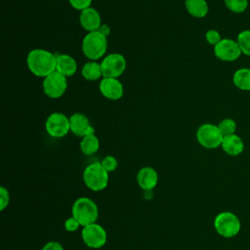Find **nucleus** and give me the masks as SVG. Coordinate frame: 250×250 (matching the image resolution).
<instances>
[{"mask_svg":"<svg viewBox=\"0 0 250 250\" xmlns=\"http://www.w3.org/2000/svg\"><path fill=\"white\" fill-rule=\"evenodd\" d=\"M26 64L32 74L45 78L56 71L57 55L45 49H33L27 54Z\"/></svg>","mask_w":250,"mask_h":250,"instance_id":"obj_1","label":"nucleus"},{"mask_svg":"<svg viewBox=\"0 0 250 250\" xmlns=\"http://www.w3.org/2000/svg\"><path fill=\"white\" fill-rule=\"evenodd\" d=\"M107 49V38L101 30L88 32L82 40V52L90 61L104 57Z\"/></svg>","mask_w":250,"mask_h":250,"instance_id":"obj_2","label":"nucleus"},{"mask_svg":"<svg viewBox=\"0 0 250 250\" xmlns=\"http://www.w3.org/2000/svg\"><path fill=\"white\" fill-rule=\"evenodd\" d=\"M72 217L77 220L80 226L85 227L96 223L99 216V209L95 201L88 197L77 198L71 208Z\"/></svg>","mask_w":250,"mask_h":250,"instance_id":"obj_3","label":"nucleus"},{"mask_svg":"<svg viewBox=\"0 0 250 250\" xmlns=\"http://www.w3.org/2000/svg\"><path fill=\"white\" fill-rule=\"evenodd\" d=\"M83 182L89 189L101 191L107 186L108 172L103 167L101 162H93L84 169Z\"/></svg>","mask_w":250,"mask_h":250,"instance_id":"obj_4","label":"nucleus"},{"mask_svg":"<svg viewBox=\"0 0 250 250\" xmlns=\"http://www.w3.org/2000/svg\"><path fill=\"white\" fill-rule=\"evenodd\" d=\"M214 228L219 235L225 238H231L238 234L241 223L238 217L229 211L219 213L214 220Z\"/></svg>","mask_w":250,"mask_h":250,"instance_id":"obj_5","label":"nucleus"},{"mask_svg":"<svg viewBox=\"0 0 250 250\" xmlns=\"http://www.w3.org/2000/svg\"><path fill=\"white\" fill-rule=\"evenodd\" d=\"M224 136L218 125L204 123L196 131V140L200 146L208 149H214L221 146Z\"/></svg>","mask_w":250,"mask_h":250,"instance_id":"obj_6","label":"nucleus"},{"mask_svg":"<svg viewBox=\"0 0 250 250\" xmlns=\"http://www.w3.org/2000/svg\"><path fill=\"white\" fill-rule=\"evenodd\" d=\"M126 65V59L123 55L111 53L105 56L101 62L103 77L118 78L125 71Z\"/></svg>","mask_w":250,"mask_h":250,"instance_id":"obj_7","label":"nucleus"},{"mask_svg":"<svg viewBox=\"0 0 250 250\" xmlns=\"http://www.w3.org/2000/svg\"><path fill=\"white\" fill-rule=\"evenodd\" d=\"M67 77L63 76L58 71L46 76L43 80V92L50 99H59L66 91L67 88Z\"/></svg>","mask_w":250,"mask_h":250,"instance_id":"obj_8","label":"nucleus"},{"mask_svg":"<svg viewBox=\"0 0 250 250\" xmlns=\"http://www.w3.org/2000/svg\"><path fill=\"white\" fill-rule=\"evenodd\" d=\"M45 129L51 137L62 138L70 131L69 117L62 112H53L46 119Z\"/></svg>","mask_w":250,"mask_h":250,"instance_id":"obj_9","label":"nucleus"},{"mask_svg":"<svg viewBox=\"0 0 250 250\" xmlns=\"http://www.w3.org/2000/svg\"><path fill=\"white\" fill-rule=\"evenodd\" d=\"M83 242L90 248L98 249L103 247L106 242V231L99 224L94 223L83 227L81 231Z\"/></svg>","mask_w":250,"mask_h":250,"instance_id":"obj_10","label":"nucleus"},{"mask_svg":"<svg viewBox=\"0 0 250 250\" xmlns=\"http://www.w3.org/2000/svg\"><path fill=\"white\" fill-rule=\"evenodd\" d=\"M214 54L223 62H234L242 55L236 40L229 38H223L214 46Z\"/></svg>","mask_w":250,"mask_h":250,"instance_id":"obj_11","label":"nucleus"},{"mask_svg":"<svg viewBox=\"0 0 250 250\" xmlns=\"http://www.w3.org/2000/svg\"><path fill=\"white\" fill-rule=\"evenodd\" d=\"M99 89L101 94L111 101H117L123 97L124 88L118 78L103 77L100 81Z\"/></svg>","mask_w":250,"mask_h":250,"instance_id":"obj_12","label":"nucleus"},{"mask_svg":"<svg viewBox=\"0 0 250 250\" xmlns=\"http://www.w3.org/2000/svg\"><path fill=\"white\" fill-rule=\"evenodd\" d=\"M70 122V131L78 136V137H85L87 135L95 134L94 127L90 124L88 117L80 112H75L70 115L69 117Z\"/></svg>","mask_w":250,"mask_h":250,"instance_id":"obj_13","label":"nucleus"},{"mask_svg":"<svg viewBox=\"0 0 250 250\" xmlns=\"http://www.w3.org/2000/svg\"><path fill=\"white\" fill-rule=\"evenodd\" d=\"M79 21L81 26L88 32L97 31L102 26L101 15L96 9L92 7L87 8L80 12Z\"/></svg>","mask_w":250,"mask_h":250,"instance_id":"obj_14","label":"nucleus"},{"mask_svg":"<svg viewBox=\"0 0 250 250\" xmlns=\"http://www.w3.org/2000/svg\"><path fill=\"white\" fill-rule=\"evenodd\" d=\"M137 182L142 189L151 190L158 183V174L152 167H144L137 174Z\"/></svg>","mask_w":250,"mask_h":250,"instance_id":"obj_15","label":"nucleus"},{"mask_svg":"<svg viewBox=\"0 0 250 250\" xmlns=\"http://www.w3.org/2000/svg\"><path fill=\"white\" fill-rule=\"evenodd\" d=\"M77 70V62L75 59L67 54H57L56 71L60 72L65 77L75 74Z\"/></svg>","mask_w":250,"mask_h":250,"instance_id":"obj_16","label":"nucleus"},{"mask_svg":"<svg viewBox=\"0 0 250 250\" xmlns=\"http://www.w3.org/2000/svg\"><path fill=\"white\" fill-rule=\"evenodd\" d=\"M221 147L228 155L237 156L243 152L244 143L238 135L232 134V135L224 137Z\"/></svg>","mask_w":250,"mask_h":250,"instance_id":"obj_17","label":"nucleus"},{"mask_svg":"<svg viewBox=\"0 0 250 250\" xmlns=\"http://www.w3.org/2000/svg\"><path fill=\"white\" fill-rule=\"evenodd\" d=\"M185 6L188 13L194 18H204L209 11L206 0H186Z\"/></svg>","mask_w":250,"mask_h":250,"instance_id":"obj_18","label":"nucleus"},{"mask_svg":"<svg viewBox=\"0 0 250 250\" xmlns=\"http://www.w3.org/2000/svg\"><path fill=\"white\" fill-rule=\"evenodd\" d=\"M234 86L241 91H250V68L241 67L234 71L232 76Z\"/></svg>","mask_w":250,"mask_h":250,"instance_id":"obj_19","label":"nucleus"},{"mask_svg":"<svg viewBox=\"0 0 250 250\" xmlns=\"http://www.w3.org/2000/svg\"><path fill=\"white\" fill-rule=\"evenodd\" d=\"M82 76L88 81H95L103 77L101 63H98L96 61H90L86 62L81 69Z\"/></svg>","mask_w":250,"mask_h":250,"instance_id":"obj_20","label":"nucleus"},{"mask_svg":"<svg viewBox=\"0 0 250 250\" xmlns=\"http://www.w3.org/2000/svg\"><path fill=\"white\" fill-rule=\"evenodd\" d=\"M100 147V141L95 134L87 135L80 142V149L84 155L90 156L95 154Z\"/></svg>","mask_w":250,"mask_h":250,"instance_id":"obj_21","label":"nucleus"},{"mask_svg":"<svg viewBox=\"0 0 250 250\" xmlns=\"http://www.w3.org/2000/svg\"><path fill=\"white\" fill-rule=\"evenodd\" d=\"M236 42L241 50V53L250 57V29L242 30L238 33Z\"/></svg>","mask_w":250,"mask_h":250,"instance_id":"obj_22","label":"nucleus"},{"mask_svg":"<svg viewBox=\"0 0 250 250\" xmlns=\"http://www.w3.org/2000/svg\"><path fill=\"white\" fill-rule=\"evenodd\" d=\"M226 7L234 14H241L248 7V0H224Z\"/></svg>","mask_w":250,"mask_h":250,"instance_id":"obj_23","label":"nucleus"},{"mask_svg":"<svg viewBox=\"0 0 250 250\" xmlns=\"http://www.w3.org/2000/svg\"><path fill=\"white\" fill-rule=\"evenodd\" d=\"M218 127L224 137L235 134V131H236V123L232 118L222 119L218 124Z\"/></svg>","mask_w":250,"mask_h":250,"instance_id":"obj_24","label":"nucleus"},{"mask_svg":"<svg viewBox=\"0 0 250 250\" xmlns=\"http://www.w3.org/2000/svg\"><path fill=\"white\" fill-rule=\"evenodd\" d=\"M102 165L103 167L108 172H113L116 168H117V165H118V162H117V159L112 156V155H106L104 157V159L102 160Z\"/></svg>","mask_w":250,"mask_h":250,"instance_id":"obj_25","label":"nucleus"},{"mask_svg":"<svg viewBox=\"0 0 250 250\" xmlns=\"http://www.w3.org/2000/svg\"><path fill=\"white\" fill-rule=\"evenodd\" d=\"M205 39L208 42V44L212 46H216L223 38L221 37V34L216 29H209L205 33Z\"/></svg>","mask_w":250,"mask_h":250,"instance_id":"obj_26","label":"nucleus"},{"mask_svg":"<svg viewBox=\"0 0 250 250\" xmlns=\"http://www.w3.org/2000/svg\"><path fill=\"white\" fill-rule=\"evenodd\" d=\"M93 0H68L70 6L78 11H83L91 7Z\"/></svg>","mask_w":250,"mask_h":250,"instance_id":"obj_27","label":"nucleus"},{"mask_svg":"<svg viewBox=\"0 0 250 250\" xmlns=\"http://www.w3.org/2000/svg\"><path fill=\"white\" fill-rule=\"evenodd\" d=\"M10 201V195L8 189H6L4 187L0 188V210L3 211L9 204Z\"/></svg>","mask_w":250,"mask_h":250,"instance_id":"obj_28","label":"nucleus"},{"mask_svg":"<svg viewBox=\"0 0 250 250\" xmlns=\"http://www.w3.org/2000/svg\"><path fill=\"white\" fill-rule=\"evenodd\" d=\"M80 227V224L77 222L76 219H74L73 217H70V218H67L64 222V229L69 231V232H72V231H75L78 229V228Z\"/></svg>","mask_w":250,"mask_h":250,"instance_id":"obj_29","label":"nucleus"},{"mask_svg":"<svg viewBox=\"0 0 250 250\" xmlns=\"http://www.w3.org/2000/svg\"><path fill=\"white\" fill-rule=\"evenodd\" d=\"M41 250H63V247L60 242L50 241L46 243Z\"/></svg>","mask_w":250,"mask_h":250,"instance_id":"obj_30","label":"nucleus"}]
</instances>
